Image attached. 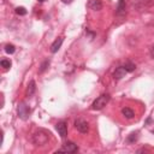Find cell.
I'll use <instances>...</instances> for the list:
<instances>
[{"label":"cell","mask_w":154,"mask_h":154,"mask_svg":"<svg viewBox=\"0 0 154 154\" xmlns=\"http://www.w3.org/2000/svg\"><path fill=\"white\" fill-rule=\"evenodd\" d=\"M48 140H49V134L45 130H38L32 136V141L36 146H43L48 142Z\"/></svg>","instance_id":"cell-1"},{"label":"cell","mask_w":154,"mask_h":154,"mask_svg":"<svg viewBox=\"0 0 154 154\" xmlns=\"http://www.w3.org/2000/svg\"><path fill=\"white\" fill-rule=\"evenodd\" d=\"M108 101H109V95H108V94H102V95H100V96L93 102L91 107H93V109H96V111L102 109V108L107 105Z\"/></svg>","instance_id":"cell-2"},{"label":"cell","mask_w":154,"mask_h":154,"mask_svg":"<svg viewBox=\"0 0 154 154\" xmlns=\"http://www.w3.org/2000/svg\"><path fill=\"white\" fill-rule=\"evenodd\" d=\"M17 112H18L19 118L26 119L29 117V114H30V108H29V106L25 102H20L18 105V107H17Z\"/></svg>","instance_id":"cell-3"},{"label":"cell","mask_w":154,"mask_h":154,"mask_svg":"<svg viewBox=\"0 0 154 154\" xmlns=\"http://www.w3.org/2000/svg\"><path fill=\"white\" fill-rule=\"evenodd\" d=\"M75 128L82 134H87L88 130H89V125L84 119H77L75 122Z\"/></svg>","instance_id":"cell-4"},{"label":"cell","mask_w":154,"mask_h":154,"mask_svg":"<svg viewBox=\"0 0 154 154\" xmlns=\"http://www.w3.org/2000/svg\"><path fill=\"white\" fill-rule=\"evenodd\" d=\"M77 149H78V147H77V144L76 143H73V142H71V141H69V142H66L64 146H63V148H60L58 152H66V153H75V152H77Z\"/></svg>","instance_id":"cell-5"},{"label":"cell","mask_w":154,"mask_h":154,"mask_svg":"<svg viewBox=\"0 0 154 154\" xmlns=\"http://www.w3.org/2000/svg\"><path fill=\"white\" fill-rule=\"evenodd\" d=\"M55 129H57L58 134H59L61 137H65V136L67 135V124H66L65 122H59V123H57Z\"/></svg>","instance_id":"cell-6"},{"label":"cell","mask_w":154,"mask_h":154,"mask_svg":"<svg viewBox=\"0 0 154 154\" xmlns=\"http://www.w3.org/2000/svg\"><path fill=\"white\" fill-rule=\"evenodd\" d=\"M126 70H125V67L124 66H119V67H117L116 69V71H114V73H113V77H114V79H122L125 75H126Z\"/></svg>","instance_id":"cell-7"},{"label":"cell","mask_w":154,"mask_h":154,"mask_svg":"<svg viewBox=\"0 0 154 154\" xmlns=\"http://www.w3.org/2000/svg\"><path fill=\"white\" fill-rule=\"evenodd\" d=\"M88 7H90L94 11H100L102 8V2L100 0H89L88 1Z\"/></svg>","instance_id":"cell-8"},{"label":"cell","mask_w":154,"mask_h":154,"mask_svg":"<svg viewBox=\"0 0 154 154\" xmlns=\"http://www.w3.org/2000/svg\"><path fill=\"white\" fill-rule=\"evenodd\" d=\"M61 43H63V38H61V37L57 38V40L52 43V46H51V52H52V53L58 52V51L60 49V47H61Z\"/></svg>","instance_id":"cell-9"},{"label":"cell","mask_w":154,"mask_h":154,"mask_svg":"<svg viewBox=\"0 0 154 154\" xmlns=\"http://www.w3.org/2000/svg\"><path fill=\"white\" fill-rule=\"evenodd\" d=\"M122 114H123L125 118H128V119H131V118H134V116H135L134 111H132L131 108H128V107H124V108L122 109Z\"/></svg>","instance_id":"cell-10"},{"label":"cell","mask_w":154,"mask_h":154,"mask_svg":"<svg viewBox=\"0 0 154 154\" xmlns=\"http://www.w3.org/2000/svg\"><path fill=\"white\" fill-rule=\"evenodd\" d=\"M125 12V0H119L117 5V14H123Z\"/></svg>","instance_id":"cell-11"},{"label":"cell","mask_w":154,"mask_h":154,"mask_svg":"<svg viewBox=\"0 0 154 154\" xmlns=\"http://www.w3.org/2000/svg\"><path fill=\"white\" fill-rule=\"evenodd\" d=\"M35 89H36L35 82H34V81H30L29 84H28V88H26V95H28V96H31V95L35 93Z\"/></svg>","instance_id":"cell-12"},{"label":"cell","mask_w":154,"mask_h":154,"mask_svg":"<svg viewBox=\"0 0 154 154\" xmlns=\"http://www.w3.org/2000/svg\"><path fill=\"white\" fill-rule=\"evenodd\" d=\"M14 51H16V48H14V46H13V45L8 43V45H6V46H5V52H6V53H8V54H13V53H14Z\"/></svg>","instance_id":"cell-13"},{"label":"cell","mask_w":154,"mask_h":154,"mask_svg":"<svg viewBox=\"0 0 154 154\" xmlns=\"http://www.w3.org/2000/svg\"><path fill=\"white\" fill-rule=\"evenodd\" d=\"M16 13L19 16H24V14H26V10L23 6H18V7H16Z\"/></svg>","instance_id":"cell-14"},{"label":"cell","mask_w":154,"mask_h":154,"mask_svg":"<svg viewBox=\"0 0 154 154\" xmlns=\"http://www.w3.org/2000/svg\"><path fill=\"white\" fill-rule=\"evenodd\" d=\"M0 64H1V66H2L4 69L11 67V60H8V59H2V60L0 61Z\"/></svg>","instance_id":"cell-15"},{"label":"cell","mask_w":154,"mask_h":154,"mask_svg":"<svg viewBox=\"0 0 154 154\" xmlns=\"http://www.w3.org/2000/svg\"><path fill=\"white\" fill-rule=\"evenodd\" d=\"M137 137H138V136H137V132H132V134L129 135V137H128V142H129V143H134V142L137 140Z\"/></svg>","instance_id":"cell-16"},{"label":"cell","mask_w":154,"mask_h":154,"mask_svg":"<svg viewBox=\"0 0 154 154\" xmlns=\"http://www.w3.org/2000/svg\"><path fill=\"white\" fill-rule=\"evenodd\" d=\"M124 67H125V70H126L128 72H131V71H134V70L136 69L135 64H131V63H128V64H125V65H124Z\"/></svg>","instance_id":"cell-17"},{"label":"cell","mask_w":154,"mask_h":154,"mask_svg":"<svg viewBox=\"0 0 154 154\" xmlns=\"http://www.w3.org/2000/svg\"><path fill=\"white\" fill-rule=\"evenodd\" d=\"M48 65H49V61H48V60H46V61H45V63H43V64L41 65V69H40V72H43V71L46 70V67H47Z\"/></svg>","instance_id":"cell-18"},{"label":"cell","mask_w":154,"mask_h":154,"mask_svg":"<svg viewBox=\"0 0 154 154\" xmlns=\"http://www.w3.org/2000/svg\"><path fill=\"white\" fill-rule=\"evenodd\" d=\"M150 55H152V58L154 59V46L150 48Z\"/></svg>","instance_id":"cell-19"},{"label":"cell","mask_w":154,"mask_h":154,"mask_svg":"<svg viewBox=\"0 0 154 154\" xmlns=\"http://www.w3.org/2000/svg\"><path fill=\"white\" fill-rule=\"evenodd\" d=\"M72 1H73V0H63V2H64V4H71Z\"/></svg>","instance_id":"cell-20"},{"label":"cell","mask_w":154,"mask_h":154,"mask_svg":"<svg viewBox=\"0 0 154 154\" xmlns=\"http://www.w3.org/2000/svg\"><path fill=\"white\" fill-rule=\"evenodd\" d=\"M38 1H40V2H43V1H45V0H38Z\"/></svg>","instance_id":"cell-21"}]
</instances>
